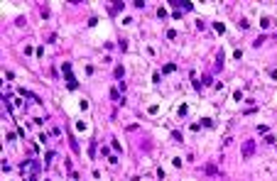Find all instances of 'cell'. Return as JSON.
<instances>
[{
	"mask_svg": "<svg viewBox=\"0 0 277 181\" xmlns=\"http://www.w3.org/2000/svg\"><path fill=\"white\" fill-rule=\"evenodd\" d=\"M253 152H255V142H253V139H248V142L243 144V157H250Z\"/></svg>",
	"mask_w": 277,
	"mask_h": 181,
	"instance_id": "6da1fadb",
	"label": "cell"
}]
</instances>
